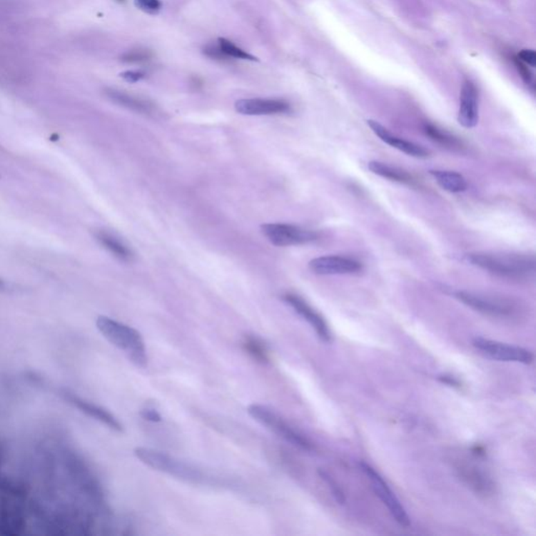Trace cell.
Segmentation results:
<instances>
[{
	"instance_id": "obj_2",
	"label": "cell",
	"mask_w": 536,
	"mask_h": 536,
	"mask_svg": "<svg viewBox=\"0 0 536 536\" xmlns=\"http://www.w3.org/2000/svg\"><path fill=\"white\" fill-rule=\"evenodd\" d=\"M467 259L477 268L508 279H522L535 271V259L525 255L473 253L467 256Z\"/></svg>"
},
{
	"instance_id": "obj_33",
	"label": "cell",
	"mask_w": 536,
	"mask_h": 536,
	"mask_svg": "<svg viewBox=\"0 0 536 536\" xmlns=\"http://www.w3.org/2000/svg\"><path fill=\"white\" fill-rule=\"evenodd\" d=\"M116 1L120 2V4H124L126 0H116Z\"/></svg>"
},
{
	"instance_id": "obj_13",
	"label": "cell",
	"mask_w": 536,
	"mask_h": 536,
	"mask_svg": "<svg viewBox=\"0 0 536 536\" xmlns=\"http://www.w3.org/2000/svg\"><path fill=\"white\" fill-rule=\"evenodd\" d=\"M457 121L467 129L475 127L479 121V95L477 87L470 80L465 81L462 86Z\"/></svg>"
},
{
	"instance_id": "obj_7",
	"label": "cell",
	"mask_w": 536,
	"mask_h": 536,
	"mask_svg": "<svg viewBox=\"0 0 536 536\" xmlns=\"http://www.w3.org/2000/svg\"><path fill=\"white\" fill-rule=\"evenodd\" d=\"M472 346L491 360L499 362L520 363L530 365L535 360L533 353L525 348L511 346L487 338H475L472 340Z\"/></svg>"
},
{
	"instance_id": "obj_28",
	"label": "cell",
	"mask_w": 536,
	"mask_h": 536,
	"mask_svg": "<svg viewBox=\"0 0 536 536\" xmlns=\"http://www.w3.org/2000/svg\"><path fill=\"white\" fill-rule=\"evenodd\" d=\"M517 58L520 61L524 64L531 65V66H535L536 65V54L532 49H522L517 55Z\"/></svg>"
},
{
	"instance_id": "obj_12",
	"label": "cell",
	"mask_w": 536,
	"mask_h": 536,
	"mask_svg": "<svg viewBox=\"0 0 536 536\" xmlns=\"http://www.w3.org/2000/svg\"><path fill=\"white\" fill-rule=\"evenodd\" d=\"M235 109L243 116H273L288 113L291 106L280 98H242L235 103Z\"/></svg>"
},
{
	"instance_id": "obj_22",
	"label": "cell",
	"mask_w": 536,
	"mask_h": 536,
	"mask_svg": "<svg viewBox=\"0 0 536 536\" xmlns=\"http://www.w3.org/2000/svg\"><path fill=\"white\" fill-rule=\"evenodd\" d=\"M462 477L467 481L470 485L477 489V491H485L488 492L489 488L491 487L489 485V481L486 479L485 475H481V473L475 472V470H470V468L467 470H462Z\"/></svg>"
},
{
	"instance_id": "obj_32",
	"label": "cell",
	"mask_w": 536,
	"mask_h": 536,
	"mask_svg": "<svg viewBox=\"0 0 536 536\" xmlns=\"http://www.w3.org/2000/svg\"><path fill=\"white\" fill-rule=\"evenodd\" d=\"M6 290V283H4V280L0 278V293H2V291Z\"/></svg>"
},
{
	"instance_id": "obj_27",
	"label": "cell",
	"mask_w": 536,
	"mask_h": 536,
	"mask_svg": "<svg viewBox=\"0 0 536 536\" xmlns=\"http://www.w3.org/2000/svg\"><path fill=\"white\" fill-rule=\"evenodd\" d=\"M515 66H517V71H519L520 77L522 78V80H524L527 84L531 83V81H532V74L529 71L528 67L524 64V62L520 61L519 58H515Z\"/></svg>"
},
{
	"instance_id": "obj_4",
	"label": "cell",
	"mask_w": 536,
	"mask_h": 536,
	"mask_svg": "<svg viewBox=\"0 0 536 536\" xmlns=\"http://www.w3.org/2000/svg\"><path fill=\"white\" fill-rule=\"evenodd\" d=\"M248 413L260 425L266 426L271 432L282 437L293 445L297 446L300 450H305V452H313L315 450V446L306 437L303 436L300 433L291 428L282 417H280L270 408L253 403L248 408Z\"/></svg>"
},
{
	"instance_id": "obj_25",
	"label": "cell",
	"mask_w": 536,
	"mask_h": 536,
	"mask_svg": "<svg viewBox=\"0 0 536 536\" xmlns=\"http://www.w3.org/2000/svg\"><path fill=\"white\" fill-rule=\"evenodd\" d=\"M134 6L149 15L158 14L161 9V2L159 0H134Z\"/></svg>"
},
{
	"instance_id": "obj_26",
	"label": "cell",
	"mask_w": 536,
	"mask_h": 536,
	"mask_svg": "<svg viewBox=\"0 0 536 536\" xmlns=\"http://www.w3.org/2000/svg\"><path fill=\"white\" fill-rule=\"evenodd\" d=\"M203 54L208 56L211 59L219 60V61H228L231 58H228L221 49L219 48L218 44H208L205 49H203Z\"/></svg>"
},
{
	"instance_id": "obj_16",
	"label": "cell",
	"mask_w": 536,
	"mask_h": 536,
	"mask_svg": "<svg viewBox=\"0 0 536 536\" xmlns=\"http://www.w3.org/2000/svg\"><path fill=\"white\" fill-rule=\"evenodd\" d=\"M96 241L113 255L116 259L123 262H131L133 260V252L118 237L106 232V231H98L95 233Z\"/></svg>"
},
{
	"instance_id": "obj_31",
	"label": "cell",
	"mask_w": 536,
	"mask_h": 536,
	"mask_svg": "<svg viewBox=\"0 0 536 536\" xmlns=\"http://www.w3.org/2000/svg\"><path fill=\"white\" fill-rule=\"evenodd\" d=\"M439 380L441 383H445V385H450V387H460V383L457 379L452 378V376L442 375L439 376Z\"/></svg>"
},
{
	"instance_id": "obj_15",
	"label": "cell",
	"mask_w": 536,
	"mask_h": 536,
	"mask_svg": "<svg viewBox=\"0 0 536 536\" xmlns=\"http://www.w3.org/2000/svg\"><path fill=\"white\" fill-rule=\"evenodd\" d=\"M104 93L114 104L124 107L128 111L145 114V116H154L158 112V108L151 101L131 95L126 91H118L116 89H106Z\"/></svg>"
},
{
	"instance_id": "obj_8",
	"label": "cell",
	"mask_w": 536,
	"mask_h": 536,
	"mask_svg": "<svg viewBox=\"0 0 536 536\" xmlns=\"http://www.w3.org/2000/svg\"><path fill=\"white\" fill-rule=\"evenodd\" d=\"M457 300L477 313L491 316H509L515 313V306L509 300L499 298L489 297L480 293L459 291L456 293Z\"/></svg>"
},
{
	"instance_id": "obj_11",
	"label": "cell",
	"mask_w": 536,
	"mask_h": 536,
	"mask_svg": "<svg viewBox=\"0 0 536 536\" xmlns=\"http://www.w3.org/2000/svg\"><path fill=\"white\" fill-rule=\"evenodd\" d=\"M285 303L289 305L291 308L295 309V313L300 316H302L305 320L309 323L315 329L316 334L320 340L324 343H330L332 340V334L330 329H329L328 325H327L326 320H324L320 313H316L315 309L306 302L299 297V295H295V293H285L282 297Z\"/></svg>"
},
{
	"instance_id": "obj_18",
	"label": "cell",
	"mask_w": 536,
	"mask_h": 536,
	"mask_svg": "<svg viewBox=\"0 0 536 536\" xmlns=\"http://www.w3.org/2000/svg\"><path fill=\"white\" fill-rule=\"evenodd\" d=\"M368 168H369L372 173L383 177V178L390 179V181L400 183H413L412 176L408 172L398 169L396 167H392V166L387 165V163L375 161H370Z\"/></svg>"
},
{
	"instance_id": "obj_6",
	"label": "cell",
	"mask_w": 536,
	"mask_h": 536,
	"mask_svg": "<svg viewBox=\"0 0 536 536\" xmlns=\"http://www.w3.org/2000/svg\"><path fill=\"white\" fill-rule=\"evenodd\" d=\"M360 467L362 468L363 472L365 473L370 481L372 483V487L375 491L376 495L381 500L383 504L389 509L390 513L394 520L398 522L400 526L410 527V520L409 515L405 511V507L400 503L396 495L391 488L388 485L387 482L383 479L380 475L372 466L369 464L365 463V462H360Z\"/></svg>"
},
{
	"instance_id": "obj_29",
	"label": "cell",
	"mask_w": 536,
	"mask_h": 536,
	"mask_svg": "<svg viewBox=\"0 0 536 536\" xmlns=\"http://www.w3.org/2000/svg\"><path fill=\"white\" fill-rule=\"evenodd\" d=\"M145 73L138 71H126L120 74V77L128 83H136L145 78Z\"/></svg>"
},
{
	"instance_id": "obj_30",
	"label": "cell",
	"mask_w": 536,
	"mask_h": 536,
	"mask_svg": "<svg viewBox=\"0 0 536 536\" xmlns=\"http://www.w3.org/2000/svg\"><path fill=\"white\" fill-rule=\"evenodd\" d=\"M141 416H142L145 420L151 421V423H161V416L158 410L150 409V408L142 410V412H141Z\"/></svg>"
},
{
	"instance_id": "obj_20",
	"label": "cell",
	"mask_w": 536,
	"mask_h": 536,
	"mask_svg": "<svg viewBox=\"0 0 536 536\" xmlns=\"http://www.w3.org/2000/svg\"><path fill=\"white\" fill-rule=\"evenodd\" d=\"M425 131L433 141H435V142L446 146V147H460V142L457 141V138H455L452 134L444 131V130L439 129L438 127L434 126V125H425Z\"/></svg>"
},
{
	"instance_id": "obj_19",
	"label": "cell",
	"mask_w": 536,
	"mask_h": 536,
	"mask_svg": "<svg viewBox=\"0 0 536 536\" xmlns=\"http://www.w3.org/2000/svg\"><path fill=\"white\" fill-rule=\"evenodd\" d=\"M244 350L260 363H268L269 351L266 345L255 336H246L243 340Z\"/></svg>"
},
{
	"instance_id": "obj_14",
	"label": "cell",
	"mask_w": 536,
	"mask_h": 536,
	"mask_svg": "<svg viewBox=\"0 0 536 536\" xmlns=\"http://www.w3.org/2000/svg\"><path fill=\"white\" fill-rule=\"evenodd\" d=\"M367 123L368 126L371 128L375 136H378L383 143H388L395 149L399 150V151L403 152L408 156H414V158H425L430 156V151L423 146L394 136L387 128L383 127L376 121L369 120Z\"/></svg>"
},
{
	"instance_id": "obj_9",
	"label": "cell",
	"mask_w": 536,
	"mask_h": 536,
	"mask_svg": "<svg viewBox=\"0 0 536 536\" xmlns=\"http://www.w3.org/2000/svg\"><path fill=\"white\" fill-rule=\"evenodd\" d=\"M57 393L64 399L65 403L73 405L74 408L79 410L83 414L87 415V416L95 419V420H98V423H103V425H106L107 428H111L112 430L123 432L122 423L108 410L98 407L95 403H89V401L81 398L78 395L71 393L69 390L58 389Z\"/></svg>"
},
{
	"instance_id": "obj_3",
	"label": "cell",
	"mask_w": 536,
	"mask_h": 536,
	"mask_svg": "<svg viewBox=\"0 0 536 536\" xmlns=\"http://www.w3.org/2000/svg\"><path fill=\"white\" fill-rule=\"evenodd\" d=\"M134 456L148 467L167 473L183 481L201 484L206 483L208 480L205 473L201 472L198 468L159 450L148 447H136L134 450Z\"/></svg>"
},
{
	"instance_id": "obj_24",
	"label": "cell",
	"mask_w": 536,
	"mask_h": 536,
	"mask_svg": "<svg viewBox=\"0 0 536 536\" xmlns=\"http://www.w3.org/2000/svg\"><path fill=\"white\" fill-rule=\"evenodd\" d=\"M318 475L322 477L323 481L328 485L329 489L331 490L332 495H333L336 502L340 505L346 503V497H345L344 491H343L342 488L338 486L335 480H334L328 472H325V470H318Z\"/></svg>"
},
{
	"instance_id": "obj_1",
	"label": "cell",
	"mask_w": 536,
	"mask_h": 536,
	"mask_svg": "<svg viewBox=\"0 0 536 536\" xmlns=\"http://www.w3.org/2000/svg\"><path fill=\"white\" fill-rule=\"evenodd\" d=\"M96 324L102 335L113 346L124 351L134 365L146 367L148 358L140 332L108 316H98Z\"/></svg>"
},
{
	"instance_id": "obj_5",
	"label": "cell",
	"mask_w": 536,
	"mask_h": 536,
	"mask_svg": "<svg viewBox=\"0 0 536 536\" xmlns=\"http://www.w3.org/2000/svg\"><path fill=\"white\" fill-rule=\"evenodd\" d=\"M261 231L273 246L280 248L310 243L318 238L315 231L288 223L263 224Z\"/></svg>"
},
{
	"instance_id": "obj_10",
	"label": "cell",
	"mask_w": 536,
	"mask_h": 536,
	"mask_svg": "<svg viewBox=\"0 0 536 536\" xmlns=\"http://www.w3.org/2000/svg\"><path fill=\"white\" fill-rule=\"evenodd\" d=\"M313 273L320 275H354L362 271L363 266L358 260L340 256H324L309 262Z\"/></svg>"
},
{
	"instance_id": "obj_17",
	"label": "cell",
	"mask_w": 536,
	"mask_h": 536,
	"mask_svg": "<svg viewBox=\"0 0 536 536\" xmlns=\"http://www.w3.org/2000/svg\"><path fill=\"white\" fill-rule=\"evenodd\" d=\"M430 175L444 191L450 193H461L467 189V181L463 175L445 170H432Z\"/></svg>"
},
{
	"instance_id": "obj_23",
	"label": "cell",
	"mask_w": 536,
	"mask_h": 536,
	"mask_svg": "<svg viewBox=\"0 0 536 536\" xmlns=\"http://www.w3.org/2000/svg\"><path fill=\"white\" fill-rule=\"evenodd\" d=\"M152 58V51L147 49H133L121 56V61L124 64H143Z\"/></svg>"
},
{
	"instance_id": "obj_21",
	"label": "cell",
	"mask_w": 536,
	"mask_h": 536,
	"mask_svg": "<svg viewBox=\"0 0 536 536\" xmlns=\"http://www.w3.org/2000/svg\"><path fill=\"white\" fill-rule=\"evenodd\" d=\"M218 46L228 58H236V59L248 60V61H259L257 57L251 55L242 49L238 48L232 41L226 39V38H219Z\"/></svg>"
}]
</instances>
